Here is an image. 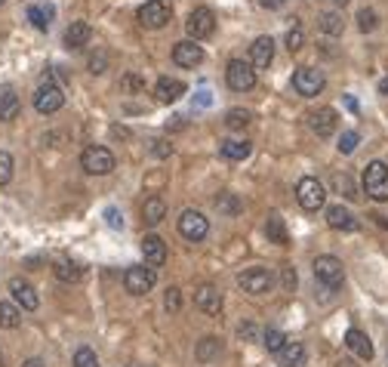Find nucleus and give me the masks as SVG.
I'll use <instances>...</instances> for the list:
<instances>
[{"label":"nucleus","instance_id":"1","mask_svg":"<svg viewBox=\"0 0 388 367\" xmlns=\"http://www.w3.org/2000/svg\"><path fill=\"white\" fill-rule=\"evenodd\" d=\"M364 192L366 198L379 201V204H385L388 201V167L382 161H370L364 170Z\"/></svg>","mask_w":388,"mask_h":367},{"label":"nucleus","instance_id":"2","mask_svg":"<svg viewBox=\"0 0 388 367\" xmlns=\"http://www.w3.org/2000/svg\"><path fill=\"white\" fill-rule=\"evenodd\" d=\"M314 278H318V284H323L327 290H339L342 281H345V269L336 256L323 253V256L314 259Z\"/></svg>","mask_w":388,"mask_h":367},{"label":"nucleus","instance_id":"3","mask_svg":"<svg viewBox=\"0 0 388 367\" xmlns=\"http://www.w3.org/2000/svg\"><path fill=\"white\" fill-rule=\"evenodd\" d=\"M81 167L90 176H108L114 170V155L105 146H86L81 155Z\"/></svg>","mask_w":388,"mask_h":367},{"label":"nucleus","instance_id":"4","mask_svg":"<svg viewBox=\"0 0 388 367\" xmlns=\"http://www.w3.org/2000/svg\"><path fill=\"white\" fill-rule=\"evenodd\" d=\"M237 284H241V290L250 293V297H262V293L271 290L275 278H271V272L265 269V265H253V269H243L241 275H237Z\"/></svg>","mask_w":388,"mask_h":367},{"label":"nucleus","instance_id":"5","mask_svg":"<svg viewBox=\"0 0 388 367\" xmlns=\"http://www.w3.org/2000/svg\"><path fill=\"white\" fill-rule=\"evenodd\" d=\"M154 284H157V272L151 265H129L124 272V287L133 297H145V293H151Z\"/></svg>","mask_w":388,"mask_h":367},{"label":"nucleus","instance_id":"6","mask_svg":"<svg viewBox=\"0 0 388 367\" xmlns=\"http://www.w3.org/2000/svg\"><path fill=\"white\" fill-rule=\"evenodd\" d=\"M179 235L191 244H200L207 235H210V222L200 210H185L179 216Z\"/></svg>","mask_w":388,"mask_h":367},{"label":"nucleus","instance_id":"7","mask_svg":"<svg viewBox=\"0 0 388 367\" xmlns=\"http://www.w3.org/2000/svg\"><path fill=\"white\" fill-rule=\"evenodd\" d=\"M296 201H299L302 210H312L314 213V210H321V207H323L327 192H323V185L314 176H305V179H299V185H296Z\"/></svg>","mask_w":388,"mask_h":367},{"label":"nucleus","instance_id":"8","mask_svg":"<svg viewBox=\"0 0 388 367\" xmlns=\"http://www.w3.org/2000/svg\"><path fill=\"white\" fill-rule=\"evenodd\" d=\"M225 81H228V86H232L234 93H247V90H253L256 86V71H253V65L250 62L232 59L228 62V68H225Z\"/></svg>","mask_w":388,"mask_h":367},{"label":"nucleus","instance_id":"9","mask_svg":"<svg viewBox=\"0 0 388 367\" xmlns=\"http://www.w3.org/2000/svg\"><path fill=\"white\" fill-rule=\"evenodd\" d=\"M172 10L167 0H148L145 6H139V13H136V19H139L142 28H151V31H157V28H163L170 22Z\"/></svg>","mask_w":388,"mask_h":367},{"label":"nucleus","instance_id":"10","mask_svg":"<svg viewBox=\"0 0 388 367\" xmlns=\"http://www.w3.org/2000/svg\"><path fill=\"white\" fill-rule=\"evenodd\" d=\"M62 105H65L62 86L56 81H43L38 86V93H34V108H38L40 114H53V111H59Z\"/></svg>","mask_w":388,"mask_h":367},{"label":"nucleus","instance_id":"11","mask_svg":"<svg viewBox=\"0 0 388 367\" xmlns=\"http://www.w3.org/2000/svg\"><path fill=\"white\" fill-rule=\"evenodd\" d=\"M327 86V81H323V75L318 68H296L293 71V90L299 93V96H305V99H312V96H318V93Z\"/></svg>","mask_w":388,"mask_h":367},{"label":"nucleus","instance_id":"12","mask_svg":"<svg viewBox=\"0 0 388 367\" xmlns=\"http://www.w3.org/2000/svg\"><path fill=\"white\" fill-rule=\"evenodd\" d=\"M185 28H188L191 40H204L210 38V34L216 31V16L210 6H197V10H191L188 22H185Z\"/></svg>","mask_w":388,"mask_h":367},{"label":"nucleus","instance_id":"13","mask_svg":"<svg viewBox=\"0 0 388 367\" xmlns=\"http://www.w3.org/2000/svg\"><path fill=\"white\" fill-rule=\"evenodd\" d=\"M308 127L314 130L318 139H330V136L336 133V127H339V114H336L333 108H318V111L308 114Z\"/></svg>","mask_w":388,"mask_h":367},{"label":"nucleus","instance_id":"14","mask_svg":"<svg viewBox=\"0 0 388 367\" xmlns=\"http://www.w3.org/2000/svg\"><path fill=\"white\" fill-rule=\"evenodd\" d=\"M10 293H13V302L22 306L25 312H34L40 306V297L34 290V284H28L25 278H10Z\"/></svg>","mask_w":388,"mask_h":367},{"label":"nucleus","instance_id":"15","mask_svg":"<svg viewBox=\"0 0 388 367\" xmlns=\"http://www.w3.org/2000/svg\"><path fill=\"white\" fill-rule=\"evenodd\" d=\"M194 306L204 315H219L222 312V290L216 284H200L194 290Z\"/></svg>","mask_w":388,"mask_h":367},{"label":"nucleus","instance_id":"16","mask_svg":"<svg viewBox=\"0 0 388 367\" xmlns=\"http://www.w3.org/2000/svg\"><path fill=\"white\" fill-rule=\"evenodd\" d=\"M172 62H176L179 68H194V65L204 62V49L197 47V40H179L176 47H172Z\"/></svg>","mask_w":388,"mask_h":367},{"label":"nucleus","instance_id":"17","mask_svg":"<svg viewBox=\"0 0 388 367\" xmlns=\"http://www.w3.org/2000/svg\"><path fill=\"white\" fill-rule=\"evenodd\" d=\"M142 256H145V265L161 269V265L167 263V244H163L157 235H145L142 237Z\"/></svg>","mask_w":388,"mask_h":367},{"label":"nucleus","instance_id":"18","mask_svg":"<svg viewBox=\"0 0 388 367\" xmlns=\"http://www.w3.org/2000/svg\"><path fill=\"white\" fill-rule=\"evenodd\" d=\"M327 226L336 228V232H355L357 219H355V213H351L348 207L333 204V207H327Z\"/></svg>","mask_w":388,"mask_h":367},{"label":"nucleus","instance_id":"19","mask_svg":"<svg viewBox=\"0 0 388 367\" xmlns=\"http://www.w3.org/2000/svg\"><path fill=\"white\" fill-rule=\"evenodd\" d=\"M275 62V40L271 38H256L250 47V65L253 68H268Z\"/></svg>","mask_w":388,"mask_h":367},{"label":"nucleus","instance_id":"20","mask_svg":"<svg viewBox=\"0 0 388 367\" xmlns=\"http://www.w3.org/2000/svg\"><path fill=\"white\" fill-rule=\"evenodd\" d=\"M345 345H348V352L351 355H357L361 361H370L373 358V343H370V336H366L364 330L351 327L348 334H345Z\"/></svg>","mask_w":388,"mask_h":367},{"label":"nucleus","instance_id":"21","mask_svg":"<svg viewBox=\"0 0 388 367\" xmlns=\"http://www.w3.org/2000/svg\"><path fill=\"white\" fill-rule=\"evenodd\" d=\"M154 96H157V102L170 105V102H176V99L185 96V84L179 81V77H161L154 86Z\"/></svg>","mask_w":388,"mask_h":367},{"label":"nucleus","instance_id":"22","mask_svg":"<svg viewBox=\"0 0 388 367\" xmlns=\"http://www.w3.org/2000/svg\"><path fill=\"white\" fill-rule=\"evenodd\" d=\"M90 38H92L90 22H71L68 31H65V47L81 49V47H86V43H90Z\"/></svg>","mask_w":388,"mask_h":367},{"label":"nucleus","instance_id":"23","mask_svg":"<svg viewBox=\"0 0 388 367\" xmlns=\"http://www.w3.org/2000/svg\"><path fill=\"white\" fill-rule=\"evenodd\" d=\"M305 358H308L305 345H302V343H290V340H286V345L277 352L280 367H305Z\"/></svg>","mask_w":388,"mask_h":367},{"label":"nucleus","instance_id":"24","mask_svg":"<svg viewBox=\"0 0 388 367\" xmlns=\"http://www.w3.org/2000/svg\"><path fill=\"white\" fill-rule=\"evenodd\" d=\"M265 235H268L271 244H280V247H286V244H290L286 222L280 219V213H268V219H265Z\"/></svg>","mask_w":388,"mask_h":367},{"label":"nucleus","instance_id":"25","mask_svg":"<svg viewBox=\"0 0 388 367\" xmlns=\"http://www.w3.org/2000/svg\"><path fill=\"white\" fill-rule=\"evenodd\" d=\"M53 275L62 281V284H74V281H81V275H83V269L74 263V259H56L53 263Z\"/></svg>","mask_w":388,"mask_h":367},{"label":"nucleus","instance_id":"26","mask_svg":"<svg viewBox=\"0 0 388 367\" xmlns=\"http://www.w3.org/2000/svg\"><path fill=\"white\" fill-rule=\"evenodd\" d=\"M219 151H222V157H228V161H247L253 146H250L247 139H225V142H219Z\"/></svg>","mask_w":388,"mask_h":367},{"label":"nucleus","instance_id":"27","mask_svg":"<svg viewBox=\"0 0 388 367\" xmlns=\"http://www.w3.org/2000/svg\"><path fill=\"white\" fill-rule=\"evenodd\" d=\"M19 114V96L13 86H3L0 90V120H13Z\"/></svg>","mask_w":388,"mask_h":367},{"label":"nucleus","instance_id":"28","mask_svg":"<svg viewBox=\"0 0 388 367\" xmlns=\"http://www.w3.org/2000/svg\"><path fill=\"white\" fill-rule=\"evenodd\" d=\"M167 216V204H163V198H148L145 201V207H142V219L148 222V226H157V222Z\"/></svg>","mask_w":388,"mask_h":367},{"label":"nucleus","instance_id":"29","mask_svg":"<svg viewBox=\"0 0 388 367\" xmlns=\"http://www.w3.org/2000/svg\"><path fill=\"white\" fill-rule=\"evenodd\" d=\"M22 324V312L16 302H0V327L3 330H16Z\"/></svg>","mask_w":388,"mask_h":367},{"label":"nucleus","instance_id":"30","mask_svg":"<svg viewBox=\"0 0 388 367\" xmlns=\"http://www.w3.org/2000/svg\"><path fill=\"white\" fill-rule=\"evenodd\" d=\"M219 352H222V343L216 336H204L197 343V349H194V355H197V361H213V358H219Z\"/></svg>","mask_w":388,"mask_h":367},{"label":"nucleus","instance_id":"31","mask_svg":"<svg viewBox=\"0 0 388 367\" xmlns=\"http://www.w3.org/2000/svg\"><path fill=\"white\" fill-rule=\"evenodd\" d=\"M321 31L323 34H330V38H339V34L345 31V22H342V16L339 13H321Z\"/></svg>","mask_w":388,"mask_h":367},{"label":"nucleus","instance_id":"32","mask_svg":"<svg viewBox=\"0 0 388 367\" xmlns=\"http://www.w3.org/2000/svg\"><path fill=\"white\" fill-rule=\"evenodd\" d=\"M250 124H253V111H247V108H232V111L225 114L228 130H247Z\"/></svg>","mask_w":388,"mask_h":367},{"label":"nucleus","instance_id":"33","mask_svg":"<svg viewBox=\"0 0 388 367\" xmlns=\"http://www.w3.org/2000/svg\"><path fill=\"white\" fill-rule=\"evenodd\" d=\"M49 19H53V6H28V22H31L38 31H47Z\"/></svg>","mask_w":388,"mask_h":367},{"label":"nucleus","instance_id":"34","mask_svg":"<svg viewBox=\"0 0 388 367\" xmlns=\"http://www.w3.org/2000/svg\"><path fill=\"white\" fill-rule=\"evenodd\" d=\"M262 345L271 352V355H277V352L286 345V336H284V330H277V327H268V330H265V334H262Z\"/></svg>","mask_w":388,"mask_h":367},{"label":"nucleus","instance_id":"35","mask_svg":"<svg viewBox=\"0 0 388 367\" xmlns=\"http://www.w3.org/2000/svg\"><path fill=\"white\" fill-rule=\"evenodd\" d=\"M216 210L225 213V216H234L241 210V201H237V194H232V192H222L219 198H216Z\"/></svg>","mask_w":388,"mask_h":367},{"label":"nucleus","instance_id":"36","mask_svg":"<svg viewBox=\"0 0 388 367\" xmlns=\"http://www.w3.org/2000/svg\"><path fill=\"white\" fill-rule=\"evenodd\" d=\"M357 28H361L364 34L376 31V28H379V16H376V10H370V6H364V10L357 13Z\"/></svg>","mask_w":388,"mask_h":367},{"label":"nucleus","instance_id":"37","mask_svg":"<svg viewBox=\"0 0 388 367\" xmlns=\"http://www.w3.org/2000/svg\"><path fill=\"white\" fill-rule=\"evenodd\" d=\"M163 309H167L170 315H176L179 309H182V290H179V287H167V293H163Z\"/></svg>","mask_w":388,"mask_h":367},{"label":"nucleus","instance_id":"38","mask_svg":"<svg viewBox=\"0 0 388 367\" xmlns=\"http://www.w3.org/2000/svg\"><path fill=\"white\" fill-rule=\"evenodd\" d=\"M74 367H99L96 352H92L90 345H81V349L74 352Z\"/></svg>","mask_w":388,"mask_h":367},{"label":"nucleus","instance_id":"39","mask_svg":"<svg viewBox=\"0 0 388 367\" xmlns=\"http://www.w3.org/2000/svg\"><path fill=\"white\" fill-rule=\"evenodd\" d=\"M357 142H361V136H357L355 130H345V133L339 136V151H342V155H355Z\"/></svg>","mask_w":388,"mask_h":367},{"label":"nucleus","instance_id":"40","mask_svg":"<svg viewBox=\"0 0 388 367\" xmlns=\"http://www.w3.org/2000/svg\"><path fill=\"white\" fill-rule=\"evenodd\" d=\"M333 189L339 192V194H345L348 201H355L357 198V192H355V182H351L348 176H333Z\"/></svg>","mask_w":388,"mask_h":367},{"label":"nucleus","instance_id":"41","mask_svg":"<svg viewBox=\"0 0 388 367\" xmlns=\"http://www.w3.org/2000/svg\"><path fill=\"white\" fill-rule=\"evenodd\" d=\"M13 167H16V164H13V155L10 151H0V185H6L13 179Z\"/></svg>","mask_w":388,"mask_h":367},{"label":"nucleus","instance_id":"42","mask_svg":"<svg viewBox=\"0 0 388 367\" xmlns=\"http://www.w3.org/2000/svg\"><path fill=\"white\" fill-rule=\"evenodd\" d=\"M302 43H305V31H302L299 25L290 28V31H286V49H290V53H299Z\"/></svg>","mask_w":388,"mask_h":367},{"label":"nucleus","instance_id":"43","mask_svg":"<svg viewBox=\"0 0 388 367\" xmlns=\"http://www.w3.org/2000/svg\"><path fill=\"white\" fill-rule=\"evenodd\" d=\"M120 86H124L127 93H139V90H145V81H142L139 75H127L124 81H120Z\"/></svg>","mask_w":388,"mask_h":367},{"label":"nucleus","instance_id":"44","mask_svg":"<svg viewBox=\"0 0 388 367\" xmlns=\"http://www.w3.org/2000/svg\"><path fill=\"white\" fill-rule=\"evenodd\" d=\"M280 281H284V290H293V287H296V272H293V265H284V269H280Z\"/></svg>","mask_w":388,"mask_h":367},{"label":"nucleus","instance_id":"45","mask_svg":"<svg viewBox=\"0 0 388 367\" xmlns=\"http://www.w3.org/2000/svg\"><path fill=\"white\" fill-rule=\"evenodd\" d=\"M105 219H108V226H111V228H120V226H124V216H120L118 207H108V210H105Z\"/></svg>","mask_w":388,"mask_h":367},{"label":"nucleus","instance_id":"46","mask_svg":"<svg viewBox=\"0 0 388 367\" xmlns=\"http://www.w3.org/2000/svg\"><path fill=\"white\" fill-rule=\"evenodd\" d=\"M105 65H108L105 53H102V56H92V59H90V71H92V75H102V71H105Z\"/></svg>","mask_w":388,"mask_h":367},{"label":"nucleus","instance_id":"47","mask_svg":"<svg viewBox=\"0 0 388 367\" xmlns=\"http://www.w3.org/2000/svg\"><path fill=\"white\" fill-rule=\"evenodd\" d=\"M237 334H241V340H256V327L253 324H241V327H237Z\"/></svg>","mask_w":388,"mask_h":367},{"label":"nucleus","instance_id":"48","mask_svg":"<svg viewBox=\"0 0 388 367\" xmlns=\"http://www.w3.org/2000/svg\"><path fill=\"white\" fill-rule=\"evenodd\" d=\"M151 151H154V155H157V157H167V155H170V151H172V148L167 146V142H161V139H157V142H154V148H151Z\"/></svg>","mask_w":388,"mask_h":367},{"label":"nucleus","instance_id":"49","mask_svg":"<svg viewBox=\"0 0 388 367\" xmlns=\"http://www.w3.org/2000/svg\"><path fill=\"white\" fill-rule=\"evenodd\" d=\"M259 3H262L265 10H280V6H284L286 0H259Z\"/></svg>","mask_w":388,"mask_h":367},{"label":"nucleus","instance_id":"50","mask_svg":"<svg viewBox=\"0 0 388 367\" xmlns=\"http://www.w3.org/2000/svg\"><path fill=\"white\" fill-rule=\"evenodd\" d=\"M197 102H200V105H210V93L200 90V93H197Z\"/></svg>","mask_w":388,"mask_h":367},{"label":"nucleus","instance_id":"51","mask_svg":"<svg viewBox=\"0 0 388 367\" xmlns=\"http://www.w3.org/2000/svg\"><path fill=\"white\" fill-rule=\"evenodd\" d=\"M22 367H43V361H40V358H28V361L22 364Z\"/></svg>","mask_w":388,"mask_h":367},{"label":"nucleus","instance_id":"52","mask_svg":"<svg viewBox=\"0 0 388 367\" xmlns=\"http://www.w3.org/2000/svg\"><path fill=\"white\" fill-rule=\"evenodd\" d=\"M379 93H382V96H388V77H382V81H379Z\"/></svg>","mask_w":388,"mask_h":367},{"label":"nucleus","instance_id":"53","mask_svg":"<svg viewBox=\"0 0 388 367\" xmlns=\"http://www.w3.org/2000/svg\"><path fill=\"white\" fill-rule=\"evenodd\" d=\"M336 3H348V0H336Z\"/></svg>","mask_w":388,"mask_h":367},{"label":"nucleus","instance_id":"54","mask_svg":"<svg viewBox=\"0 0 388 367\" xmlns=\"http://www.w3.org/2000/svg\"><path fill=\"white\" fill-rule=\"evenodd\" d=\"M0 367H3V355H0Z\"/></svg>","mask_w":388,"mask_h":367},{"label":"nucleus","instance_id":"55","mask_svg":"<svg viewBox=\"0 0 388 367\" xmlns=\"http://www.w3.org/2000/svg\"><path fill=\"white\" fill-rule=\"evenodd\" d=\"M0 6H3V0H0Z\"/></svg>","mask_w":388,"mask_h":367},{"label":"nucleus","instance_id":"56","mask_svg":"<svg viewBox=\"0 0 388 367\" xmlns=\"http://www.w3.org/2000/svg\"><path fill=\"white\" fill-rule=\"evenodd\" d=\"M133 367H139V364H133Z\"/></svg>","mask_w":388,"mask_h":367}]
</instances>
